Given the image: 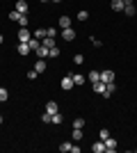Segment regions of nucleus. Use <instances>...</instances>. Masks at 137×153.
Here are the masks:
<instances>
[{
  "label": "nucleus",
  "instance_id": "1",
  "mask_svg": "<svg viewBox=\"0 0 137 153\" xmlns=\"http://www.w3.org/2000/svg\"><path fill=\"white\" fill-rule=\"evenodd\" d=\"M9 19H12V21H16V23H19L21 27H27V23H30V16H27V14H21V12H16V9H12Z\"/></svg>",
  "mask_w": 137,
  "mask_h": 153
},
{
  "label": "nucleus",
  "instance_id": "2",
  "mask_svg": "<svg viewBox=\"0 0 137 153\" xmlns=\"http://www.w3.org/2000/svg\"><path fill=\"white\" fill-rule=\"evenodd\" d=\"M124 14L126 16H135L137 14V7H135L133 0H124Z\"/></svg>",
  "mask_w": 137,
  "mask_h": 153
},
{
  "label": "nucleus",
  "instance_id": "3",
  "mask_svg": "<svg viewBox=\"0 0 137 153\" xmlns=\"http://www.w3.org/2000/svg\"><path fill=\"white\" fill-rule=\"evenodd\" d=\"M16 37H19V44H27V41L32 39V34H30V30H27V27H21Z\"/></svg>",
  "mask_w": 137,
  "mask_h": 153
},
{
  "label": "nucleus",
  "instance_id": "4",
  "mask_svg": "<svg viewBox=\"0 0 137 153\" xmlns=\"http://www.w3.org/2000/svg\"><path fill=\"white\" fill-rule=\"evenodd\" d=\"M37 57L39 59H46V57H50V48H46V46H39V48H37Z\"/></svg>",
  "mask_w": 137,
  "mask_h": 153
},
{
  "label": "nucleus",
  "instance_id": "5",
  "mask_svg": "<svg viewBox=\"0 0 137 153\" xmlns=\"http://www.w3.org/2000/svg\"><path fill=\"white\" fill-rule=\"evenodd\" d=\"M62 37H64V41H73V39H76V30H73V27H64V30H62Z\"/></svg>",
  "mask_w": 137,
  "mask_h": 153
},
{
  "label": "nucleus",
  "instance_id": "6",
  "mask_svg": "<svg viewBox=\"0 0 137 153\" xmlns=\"http://www.w3.org/2000/svg\"><path fill=\"white\" fill-rule=\"evenodd\" d=\"M114 80V71H101V82H112Z\"/></svg>",
  "mask_w": 137,
  "mask_h": 153
},
{
  "label": "nucleus",
  "instance_id": "7",
  "mask_svg": "<svg viewBox=\"0 0 137 153\" xmlns=\"http://www.w3.org/2000/svg\"><path fill=\"white\" fill-rule=\"evenodd\" d=\"M59 85H62V89H66V91H69V89H73V87H76V85H73V78H71V76L62 78V82H59Z\"/></svg>",
  "mask_w": 137,
  "mask_h": 153
},
{
  "label": "nucleus",
  "instance_id": "8",
  "mask_svg": "<svg viewBox=\"0 0 137 153\" xmlns=\"http://www.w3.org/2000/svg\"><path fill=\"white\" fill-rule=\"evenodd\" d=\"M105 151H117V140H114V137H107V140H105Z\"/></svg>",
  "mask_w": 137,
  "mask_h": 153
},
{
  "label": "nucleus",
  "instance_id": "9",
  "mask_svg": "<svg viewBox=\"0 0 137 153\" xmlns=\"http://www.w3.org/2000/svg\"><path fill=\"white\" fill-rule=\"evenodd\" d=\"M114 91H117V85H114V80H112V82H107V85H105V98H110V96L112 94H114Z\"/></svg>",
  "mask_w": 137,
  "mask_h": 153
},
{
  "label": "nucleus",
  "instance_id": "10",
  "mask_svg": "<svg viewBox=\"0 0 137 153\" xmlns=\"http://www.w3.org/2000/svg\"><path fill=\"white\" fill-rule=\"evenodd\" d=\"M91 151H94V153H103V151H105V142H103V140L94 142V144H91Z\"/></svg>",
  "mask_w": 137,
  "mask_h": 153
},
{
  "label": "nucleus",
  "instance_id": "11",
  "mask_svg": "<svg viewBox=\"0 0 137 153\" xmlns=\"http://www.w3.org/2000/svg\"><path fill=\"white\" fill-rule=\"evenodd\" d=\"M14 9H16V12H21V14H27V2H25V0H19Z\"/></svg>",
  "mask_w": 137,
  "mask_h": 153
},
{
  "label": "nucleus",
  "instance_id": "12",
  "mask_svg": "<svg viewBox=\"0 0 137 153\" xmlns=\"http://www.w3.org/2000/svg\"><path fill=\"white\" fill-rule=\"evenodd\" d=\"M73 85H76V87H80V85H85V76H82V73H73Z\"/></svg>",
  "mask_w": 137,
  "mask_h": 153
},
{
  "label": "nucleus",
  "instance_id": "13",
  "mask_svg": "<svg viewBox=\"0 0 137 153\" xmlns=\"http://www.w3.org/2000/svg\"><path fill=\"white\" fill-rule=\"evenodd\" d=\"M64 27H71V19L69 16H59V30H64Z\"/></svg>",
  "mask_w": 137,
  "mask_h": 153
},
{
  "label": "nucleus",
  "instance_id": "14",
  "mask_svg": "<svg viewBox=\"0 0 137 153\" xmlns=\"http://www.w3.org/2000/svg\"><path fill=\"white\" fill-rule=\"evenodd\" d=\"M46 112H50V114L59 112V110H57V103H55V101H48V103H46Z\"/></svg>",
  "mask_w": 137,
  "mask_h": 153
},
{
  "label": "nucleus",
  "instance_id": "15",
  "mask_svg": "<svg viewBox=\"0 0 137 153\" xmlns=\"http://www.w3.org/2000/svg\"><path fill=\"white\" fill-rule=\"evenodd\" d=\"M87 78H89V82H91V85L98 82V80H101V71H89V76H87Z\"/></svg>",
  "mask_w": 137,
  "mask_h": 153
},
{
  "label": "nucleus",
  "instance_id": "16",
  "mask_svg": "<svg viewBox=\"0 0 137 153\" xmlns=\"http://www.w3.org/2000/svg\"><path fill=\"white\" fill-rule=\"evenodd\" d=\"M41 46H46V48H53V46H55V37H44V39H41Z\"/></svg>",
  "mask_w": 137,
  "mask_h": 153
},
{
  "label": "nucleus",
  "instance_id": "17",
  "mask_svg": "<svg viewBox=\"0 0 137 153\" xmlns=\"http://www.w3.org/2000/svg\"><path fill=\"white\" fill-rule=\"evenodd\" d=\"M34 71H37V73H44V71H46V59H37V64H34Z\"/></svg>",
  "mask_w": 137,
  "mask_h": 153
},
{
  "label": "nucleus",
  "instance_id": "18",
  "mask_svg": "<svg viewBox=\"0 0 137 153\" xmlns=\"http://www.w3.org/2000/svg\"><path fill=\"white\" fill-rule=\"evenodd\" d=\"M27 46H30V51L34 53V51H37V48H39V46H41V41H39V39H34V37H32V39H30V41H27Z\"/></svg>",
  "mask_w": 137,
  "mask_h": 153
},
{
  "label": "nucleus",
  "instance_id": "19",
  "mask_svg": "<svg viewBox=\"0 0 137 153\" xmlns=\"http://www.w3.org/2000/svg\"><path fill=\"white\" fill-rule=\"evenodd\" d=\"M112 9L114 12H124V0H112Z\"/></svg>",
  "mask_w": 137,
  "mask_h": 153
},
{
  "label": "nucleus",
  "instance_id": "20",
  "mask_svg": "<svg viewBox=\"0 0 137 153\" xmlns=\"http://www.w3.org/2000/svg\"><path fill=\"white\" fill-rule=\"evenodd\" d=\"M62 121H64V117L59 114V112H55V114H53V119H50V123H55V126H59Z\"/></svg>",
  "mask_w": 137,
  "mask_h": 153
},
{
  "label": "nucleus",
  "instance_id": "21",
  "mask_svg": "<svg viewBox=\"0 0 137 153\" xmlns=\"http://www.w3.org/2000/svg\"><path fill=\"white\" fill-rule=\"evenodd\" d=\"M19 53H21V55H30L32 51H30V46H27V44H19Z\"/></svg>",
  "mask_w": 137,
  "mask_h": 153
},
{
  "label": "nucleus",
  "instance_id": "22",
  "mask_svg": "<svg viewBox=\"0 0 137 153\" xmlns=\"http://www.w3.org/2000/svg\"><path fill=\"white\" fill-rule=\"evenodd\" d=\"M94 89L103 96V94H105V82H101V80H98V82H94Z\"/></svg>",
  "mask_w": 137,
  "mask_h": 153
},
{
  "label": "nucleus",
  "instance_id": "23",
  "mask_svg": "<svg viewBox=\"0 0 137 153\" xmlns=\"http://www.w3.org/2000/svg\"><path fill=\"white\" fill-rule=\"evenodd\" d=\"M46 37V27H37L34 30V39H44Z\"/></svg>",
  "mask_w": 137,
  "mask_h": 153
},
{
  "label": "nucleus",
  "instance_id": "24",
  "mask_svg": "<svg viewBox=\"0 0 137 153\" xmlns=\"http://www.w3.org/2000/svg\"><path fill=\"white\" fill-rule=\"evenodd\" d=\"M82 135H85V133H82V128H73V140H76V142L82 140Z\"/></svg>",
  "mask_w": 137,
  "mask_h": 153
},
{
  "label": "nucleus",
  "instance_id": "25",
  "mask_svg": "<svg viewBox=\"0 0 137 153\" xmlns=\"http://www.w3.org/2000/svg\"><path fill=\"white\" fill-rule=\"evenodd\" d=\"M7 98H9V91H7L5 87H0V103H5Z\"/></svg>",
  "mask_w": 137,
  "mask_h": 153
},
{
  "label": "nucleus",
  "instance_id": "26",
  "mask_svg": "<svg viewBox=\"0 0 137 153\" xmlns=\"http://www.w3.org/2000/svg\"><path fill=\"white\" fill-rule=\"evenodd\" d=\"M73 128H85V119H82V117L73 119Z\"/></svg>",
  "mask_w": 137,
  "mask_h": 153
},
{
  "label": "nucleus",
  "instance_id": "27",
  "mask_svg": "<svg viewBox=\"0 0 137 153\" xmlns=\"http://www.w3.org/2000/svg\"><path fill=\"white\" fill-rule=\"evenodd\" d=\"M98 137H101V140H107V137H110V130H107V128H101V133H98Z\"/></svg>",
  "mask_w": 137,
  "mask_h": 153
},
{
  "label": "nucleus",
  "instance_id": "28",
  "mask_svg": "<svg viewBox=\"0 0 137 153\" xmlns=\"http://www.w3.org/2000/svg\"><path fill=\"white\" fill-rule=\"evenodd\" d=\"M55 34H57V27H46V37H55Z\"/></svg>",
  "mask_w": 137,
  "mask_h": 153
},
{
  "label": "nucleus",
  "instance_id": "29",
  "mask_svg": "<svg viewBox=\"0 0 137 153\" xmlns=\"http://www.w3.org/2000/svg\"><path fill=\"white\" fill-rule=\"evenodd\" d=\"M59 151H62V153H69V151H71V144H69V142L59 144Z\"/></svg>",
  "mask_w": 137,
  "mask_h": 153
},
{
  "label": "nucleus",
  "instance_id": "30",
  "mask_svg": "<svg viewBox=\"0 0 137 153\" xmlns=\"http://www.w3.org/2000/svg\"><path fill=\"white\" fill-rule=\"evenodd\" d=\"M50 119H53L50 112H44V114H41V121H44V123H50Z\"/></svg>",
  "mask_w": 137,
  "mask_h": 153
},
{
  "label": "nucleus",
  "instance_id": "31",
  "mask_svg": "<svg viewBox=\"0 0 137 153\" xmlns=\"http://www.w3.org/2000/svg\"><path fill=\"white\" fill-rule=\"evenodd\" d=\"M25 76H27V80H34V78L39 76V73H37V71H34V69H30V71H27V73H25Z\"/></svg>",
  "mask_w": 137,
  "mask_h": 153
},
{
  "label": "nucleus",
  "instance_id": "32",
  "mask_svg": "<svg viewBox=\"0 0 137 153\" xmlns=\"http://www.w3.org/2000/svg\"><path fill=\"white\" fill-rule=\"evenodd\" d=\"M89 19V14L85 12V9H82V12H78V21H87Z\"/></svg>",
  "mask_w": 137,
  "mask_h": 153
},
{
  "label": "nucleus",
  "instance_id": "33",
  "mask_svg": "<svg viewBox=\"0 0 137 153\" xmlns=\"http://www.w3.org/2000/svg\"><path fill=\"white\" fill-rule=\"evenodd\" d=\"M50 57H59V48H57V46H53V48H50Z\"/></svg>",
  "mask_w": 137,
  "mask_h": 153
},
{
  "label": "nucleus",
  "instance_id": "34",
  "mask_svg": "<svg viewBox=\"0 0 137 153\" xmlns=\"http://www.w3.org/2000/svg\"><path fill=\"white\" fill-rule=\"evenodd\" d=\"M73 62H76V64H82V62H85V57H82V55H76V57H73Z\"/></svg>",
  "mask_w": 137,
  "mask_h": 153
},
{
  "label": "nucleus",
  "instance_id": "35",
  "mask_svg": "<svg viewBox=\"0 0 137 153\" xmlns=\"http://www.w3.org/2000/svg\"><path fill=\"white\" fill-rule=\"evenodd\" d=\"M91 44L96 46V48H101V46H103V44H101V41H98V39H96V37H91Z\"/></svg>",
  "mask_w": 137,
  "mask_h": 153
},
{
  "label": "nucleus",
  "instance_id": "36",
  "mask_svg": "<svg viewBox=\"0 0 137 153\" xmlns=\"http://www.w3.org/2000/svg\"><path fill=\"white\" fill-rule=\"evenodd\" d=\"M53 2H62V0H53Z\"/></svg>",
  "mask_w": 137,
  "mask_h": 153
},
{
  "label": "nucleus",
  "instance_id": "37",
  "mask_svg": "<svg viewBox=\"0 0 137 153\" xmlns=\"http://www.w3.org/2000/svg\"><path fill=\"white\" fill-rule=\"evenodd\" d=\"M0 44H2V37H0Z\"/></svg>",
  "mask_w": 137,
  "mask_h": 153
},
{
  "label": "nucleus",
  "instance_id": "38",
  "mask_svg": "<svg viewBox=\"0 0 137 153\" xmlns=\"http://www.w3.org/2000/svg\"><path fill=\"white\" fill-rule=\"evenodd\" d=\"M41 2H48V0H41Z\"/></svg>",
  "mask_w": 137,
  "mask_h": 153
},
{
  "label": "nucleus",
  "instance_id": "39",
  "mask_svg": "<svg viewBox=\"0 0 137 153\" xmlns=\"http://www.w3.org/2000/svg\"><path fill=\"white\" fill-rule=\"evenodd\" d=\"M0 123H2V117H0Z\"/></svg>",
  "mask_w": 137,
  "mask_h": 153
},
{
  "label": "nucleus",
  "instance_id": "40",
  "mask_svg": "<svg viewBox=\"0 0 137 153\" xmlns=\"http://www.w3.org/2000/svg\"><path fill=\"white\" fill-rule=\"evenodd\" d=\"M0 64H2V59H0Z\"/></svg>",
  "mask_w": 137,
  "mask_h": 153
}]
</instances>
